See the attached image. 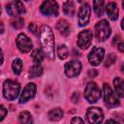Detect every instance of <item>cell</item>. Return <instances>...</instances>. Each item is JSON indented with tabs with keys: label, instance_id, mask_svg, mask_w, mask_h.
Wrapping results in <instances>:
<instances>
[{
	"label": "cell",
	"instance_id": "cell-1",
	"mask_svg": "<svg viewBox=\"0 0 124 124\" xmlns=\"http://www.w3.org/2000/svg\"><path fill=\"white\" fill-rule=\"evenodd\" d=\"M40 42L44 53L50 59L54 58V35L48 25H43L40 30Z\"/></svg>",
	"mask_w": 124,
	"mask_h": 124
},
{
	"label": "cell",
	"instance_id": "cell-2",
	"mask_svg": "<svg viewBox=\"0 0 124 124\" xmlns=\"http://www.w3.org/2000/svg\"><path fill=\"white\" fill-rule=\"evenodd\" d=\"M20 91V85L18 82L12 80V79H7L5 80L3 84V95L7 100H15Z\"/></svg>",
	"mask_w": 124,
	"mask_h": 124
},
{
	"label": "cell",
	"instance_id": "cell-3",
	"mask_svg": "<svg viewBox=\"0 0 124 124\" xmlns=\"http://www.w3.org/2000/svg\"><path fill=\"white\" fill-rule=\"evenodd\" d=\"M95 35L98 41L104 42L110 35V27L107 20L102 19L98 21L95 25Z\"/></svg>",
	"mask_w": 124,
	"mask_h": 124
},
{
	"label": "cell",
	"instance_id": "cell-4",
	"mask_svg": "<svg viewBox=\"0 0 124 124\" xmlns=\"http://www.w3.org/2000/svg\"><path fill=\"white\" fill-rule=\"evenodd\" d=\"M84 97L91 104L96 103L101 98V90L95 82L90 81L87 83L84 90Z\"/></svg>",
	"mask_w": 124,
	"mask_h": 124
},
{
	"label": "cell",
	"instance_id": "cell-5",
	"mask_svg": "<svg viewBox=\"0 0 124 124\" xmlns=\"http://www.w3.org/2000/svg\"><path fill=\"white\" fill-rule=\"evenodd\" d=\"M103 93H104L105 102L108 107H117V106H119L120 102H119V99L117 97V94L114 93L112 91V89L108 84H104Z\"/></svg>",
	"mask_w": 124,
	"mask_h": 124
},
{
	"label": "cell",
	"instance_id": "cell-6",
	"mask_svg": "<svg viewBox=\"0 0 124 124\" xmlns=\"http://www.w3.org/2000/svg\"><path fill=\"white\" fill-rule=\"evenodd\" d=\"M40 10L42 14L46 16H54L58 15V4L55 0H46L41 5Z\"/></svg>",
	"mask_w": 124,
	"mask_h": 124
},
{
	"label": "cell",
	"instance_id": "cell-7",
	"mask_svg": "<svg viewBox=\"0 0 124 124\" xmlns=\"http://www.w3.org/2000/svg\"><path fill=\"white\" fill-rule=\"evenodd\" d=\"M7 13L12 16H18L25 13V9L23 6V3L20 0H15L11 3H9L6 7Z\"/></svg>",
	"mask_w": 124,
	"mask_h": 124
},
{
	"label": "cell",
	"instance_id": "cell-8",
	"mask_svg": "<svg viewBox=\"0 0 124 124\" xmlns=\"http://www.w3.org/2000/svg\"><path fill=\"white\" fill-rule=\"evenodd\" d=\"M86 117H87V120L89 123H93V124L101 123L103 121V118H104V113H103L101 108H96V107H92V108H89L87 109Z\"/></svg>",
	"mask_w": 124,
	"mask_h": 124
},
{
	"label": "cell",
	"instance_id": "cell-9",
	"mask_svg": "<svg viewBox=\"0 0 124 124\" xmlns=\"http://www.w3.org/2000/svg\"><path fill=\"white\" fill-rule=\"evenodd\" d=\"M92 42V32L90 30H83L78 36L77 44L81 49H86L90 46Z\"/></svg>",
	"mask_w": 124,
	"mask_h": 124
},
{
	"label": "cell",
	"instance_id": "cell-10",
	"mask_svg": "<svg viewBox=\"0 0 124 124\" xmlns=\"http://www.w3.org/2000/svg\"><path fill=\"white\" fill-rule=\"evenodd\" d=\"M16 46H17V48L23 52V53H26V52H29L32 48V42L31 40L23 33L19 34L16 40Z\"/></svg>",
	"mask_w": 124,
	"mask_h": 124
},
{
	"label": "cell",
	"instance_id": "cell-11",
	"mask_svg": "<svg viewBox=\"0 0 124 124\" xmlns=\"http://www.w3.org/2000/svg\"><path fill=\"white\" fill-rule=\"evenodd\" d=\"M104 54H105V49L103 47L94 46L88 55V60L90 62V64L93 66L100 65V63L102 62V60L104 58Z\"/></svg>",
	"mask_w": 124,
	"mask_h": 124
},
{
	"label": "cell",
	"instance_id": "cell-12",
	"mask_svg": "<svg viewBox=\"0 0 124 124\" xmlns=\"http://www.w3.org/2000/svg\"><path fill=\"white\" fill-rule=\"evenodd\" d=\"M80 70H81V64L77 60H72L70 62H67L65 65V74L68 78H75L78 76Z\"/></svg>",
	"mask_w": 124,
	"mask_h": 124
},
{
	"label": "cell",
	"instance_id": "cell-13",
	"mask_svg": "<svg viewBox=\"0 0 124 124\" xmlns=\"http://www.w3.org/2000/svg\"><path fill=\"white\" fill-rule=\"evenodd\" d=\"M90 14H91L90 6L87 3L82 4L81 7L79 8L78 14V24L80 26H84L88 23L89 18H90Z\"/></svg>",
	"mask_w": 124,
	"mask_h": 124
},
{
	"label": "cell",
	"instance_id": "cell-14",
	"mask_svg": "<svg viewBox=\"0 0 124 124\" xmlns=\"http://www.w3.org/2000/svg\"><path fill=\"white\" fill-rule=\"evenodd\" d=\"M35 93H36V85H35V83H28L24 87V89H23V91H22V93L20 95L19 104L26 103L28 100L32 99L35 96Z\"/></svg>",
	"mask_w": 124,
	"mask_h": 124
},
{
	"label": "cell",
	"instance_id": "cell-15",
	"mask_svg": "<svg viewBox=\"0 0 124 124\" xmlns=\"http://www.w3.org/2000/svg\"><path fill=\"white\" fill-rule=\"evenodd\" d=\"M106 12H107V15H108V16L110 20H116L117 19V17H118V9H117V6H116L115 3H113V2L108 3L107 5Z\"/></svg>",
	"mask_w": 124,
	"mask_h": 124
},
{
	"label": "cell",
	"instance_id": "cell-16",
	"mask_svg": "<svg viewBox=\"0 0 124 124\" xmlns=\"http://www.w3.org/2000/svg\"><path fill=\"white\" fill-rule=\"evenodd\" d=\"M56 29L59 31L60 34L63 36H67L70 33V26L69 23L65 19H60L56 24Z\"/></svg>",
	"mask_w": 124,
	"mask_h": 124
},
{
	"label": "cell",
	"instance_id": "cell-17",
	"mask_svg": "<svg viewBox=\"0 0 124 124\" xmlns=\"http://www.w3.org/2000/svg\"><path fill=\"white\" fill-rule=\"evenodd\" d=\"M113 84H114V88H115V91L117 93V95L119 97H123L124 96V83H123V80L122 78H115L114 80H113Z\"/></svg>",
	"mask_w": 124,
	"mask_h": 124
},
{
	"label": "cell",
	"instance_id": "cell-18",
	"mask_svg": "<svg viewBox=\"0 0 124 124\" xmlns=\"http://www.w3.org/2000/svg\"><path fill=\"white\" fill-rule=\"evenodd\" d=\"M48 118L52 121H57V120H60L63 116V110L59 108H53L51 110H49L48 112Z\"/></svg>",
	"mask_w": 124,
	"mask_h": 124
},
{
	"label": "cell",
	"instance_id": "cell-19",
	"mask_svg": "<svg viewBox=\"0 0 124 124\" xmlns=\"http://www.w3.org/2000/svg\"><path fill=\"white\" fill-rule=\"evenodd\" d=\"M93 8H94V12H95L97 16H103V13H104V0H94Z\"/></svg>",
	"mask_w": 124,
	"mask_h": 124
},
{
	"label": "cell",
	"instance_id": "cell-20",
	"mask_svg": "<svg viewBox=\"0 0 124 124\" xmlns=\"http://www.w3.org/2000/svg\"><path fill=\"white\" fill-rule=\"evenodd\" d=\"M63 12L69 16H74L75 14V4L73 1H67L63 5Z\"/></svg>",
	"mask_w": 124,
	"mask_h": 124
},
{
	"label": "cell",
	"instance_id": "cell-21",
	"mask_svg": "<svg viewBox=\"0 0 124 124\" xmlns=\"http://www.w3.org/2000/svg\"><path fill=\"white\" fill-rule=\"evenodd\" d=\"M42 74H43V68L39 64H36V65L32 66L30 68V70H29V75H30L31 78L40 77Z\"/></svg>",
	"mask_w": 124,
	"mask_h": 124
},
{
	"label": "cell",
	"instance_id": "cell-22",
	"mask_svg": "<svg viewBox=\"0 0 124 124\" xmlns=\"http://www.w3.org/2000/svg\"><path fill=\"white\" fill-rule=\"evenodd\" d=\"M18 119L21 123H32V115L29 111H22L18 115Z\"/></svg>",
	"mask_w": 124,
	"mask_h": 124
},
{
	"label": "cell",
	"instance_id": "cell-23",
	"mask_svg": "<svg viewBox=\"0 0 124 124\" xmlns=\"http://www.w3.org/2000/svg\"><path fill=\"white\" fill-rule=\"evenodd\" d=\"M12 67H13V71L16 75H19L21 73V70H22V61L19 59V58H16L13 61V64H12Z\"/></svg>",
	"mask_w": 124,
	"mask_h": 124
},
{
	"label": "cell",
	"instance_id": "cell-24",
	"mask_svg": "<svg viewBox=\"0 0 124 124\" xmlns=\"http://www.w3.org/2000/svg\"><path fill=\"white\" fill-rule=\"evenodd\" d=\"M57 54L59 56L60 59H65L68 57L69 55V50H68V47L65 46V45H60L57 48Z\"/></svg>",
	"mask_w": 124,
	"mask_h": 124
},
{
	"label": "cell",
	"instance_id": "cell-25",
	"mask_svg": "<svg viewBox=\"0 0 124 124\" xmlns=\"http://www.w3.org/2000/svg\"><path fill=\"white\" fill-rule=\"evenodd\" d=\"M31 56H32V59L34 60V62H36L37 64L41 63L44 60V55H43V53L40 49H35L31 53Z\"/></svg>",
	"mask_w": 124,
	"mask_h": 124
},
{
	"label": "cell",
	"instance_id": "cell-26",
	"mask_svg": "<svg viewBox=\"0 0 124 124\" xmlns=\"http://www.w3.org/2000/svg\"><path fill=\"white\" fill-rule=\"evenodd\" d=\"M12 23V26L16 29H19V28H22L23 25H24V20L22 17H19V16H15V18L11 21Z\"/></svg>",
	"mask_w": 124,
	"mask_h": 124
},
{
	"label": "cell",
	"instance_id": "cell-27",
	"mask_svg": "<svg viewBox=\"0 0 124 124\" xmlns=\"http://www.w3.org/2000/svg\"><path fill=\"white\" fill-rule=\"evenodd\" d=\"M115 59H116L115 55H114L113 53H109V54L108 55L107 59H106V62H105V66H106V67H108V66H110L111 64H113V63L115 62Z\"/></svg>",
	"mask_w": 124,
	"mask_h": 124
},
{
	"label": "cell",
	"instance_id": "cell-28",
	"mask_svg": "<svg viewBox=\"0 0 124 124\" xmlns=\"http://www.w3.org/2000/svg\"><path fill=\"white\" fill-rule=\"evenodd\" d=\"M6 114H7V109L5 108V107L0 105V121H2L5 118Z\"/></svg>",
	"mask_w": 124,
	"mask_h": 124
},
{
	"label": "cell",
	"instance_id": "cell-29",
	"mask_svg": "<svg viewBox=\"0 0 124 124\" xmlns=\"http://www.w3.org/2000/svg\"><path fill=\"white\" fill-rule=\"evenodd\" d=\"M29 30H30L33 34L37 35V25H36L34 22H31V23L29 24Z\"/></svg>",
	"mask_w": 124,
	"mask_h": 124
},
{
	"label": "cell",
	"instance_id": "cell-30",
	"mask_svg": "<svg viewBox=\"0 0 124 124\" xmlns=\"http://www.w3.org/2000/svg\"><path fill=\"white\" fill-rule=\"evenodd\" d=\"M121 42V39H120V36H115L114 38H113V41H112V45L113 46H117L119 43Z\"/></svg>",
	"mask_w": 124,
	"mask_h": 124
},
{
	"label": "cell",
	"instance_id": "cell-31",
	"mask_svg": "<svg viewBox=\"0 0 124 124\" xmlns=\"http://www.w3.org/2000/svg\"><path fill=\"white\" fill-rule=\"evenodd\" d=\"M71 123H83V120L79 117H74L71 119Z\"/></svg>",
	"mask_w": 124,
	"mask_h": 124
},
{
	"label": "cell",
	"instance_id": "cell-32",
	"mask_svg": "<svg viewBox=\"0 0 124 124\" xmlns=\"http://www.w3.org/2000/svg\"><path fill=\"white\" fill-rule=\"evenodd\" d=\"M88 75H89L90 78H94V77H96V75H97V71H96V70H89Z\"/></svg>",
	"mask_w": 124,
	"mask_h": 124
},
{
	"label": "cell",
	"instance_id": "cell-33",
	"mask_svg": "<svg viewBox=\"0 0 124 124\" xmlns=\"http://www.w3.org/2000/svg\"><path fill=\"white\" fill-rule=\"evenodd\" d=\"M78 97H79V95H78V93H77V92H75V94H74V96L72 97V100H73V102L74 103H76L78 100Z\"/></svg>",
	"mask_w": 124,
	"mask_h": 124
},
{
	"label": "cell",
	"instance_id": "cell-34",
	"mask_svg": "<svg viewBox=\"0 0 124 124\" xmlns=\"http://www.w3.org/2000/svg\"><path fill=\"white\" fill-rule=\"evenodd\" d=\"M118 49H119V51H121V52L124 51V44H123V42H120V43L118 44Z\"/></svg>",
	"mask_w": 124,
	"mask_h": 124
},
{
	"label": "cell",
	"instance_id": "cell-35",
	"mask_svg": "<svg viewBox=\"0 0 124 124\" xmlns=\"http://www.w3.org/2000/svg\"><path fill=\"white\" fill-rule=\"evenodd\" d=\"M4 32V25L2 22H0V34H2Z\"/></svg>",
	"mask_w": 124,
	"mask_h": 124
},
{
	"label": "cell",
	"instance_id": "cell-36",
	"mask_svg": "<svg viewBox=\"0 0 124 124\" xmlns=\"http://www.w3.org/2000/svg\"><path fill=\"white\" fill-rule=\"evenodd\" d=\"M3 63V54H2V50L0 48V65Z\"/></svg>",
	"mask_w": 124,
	"mask_h": 124
},
{
	"label": "cell",
	"instance_id": "cell-37",
	"mask_svg": "<svg viewBox=\"0 0 124 124\" xmlns=\"http://www.w3.org/2000/svg\"><path fill=\"white\" fill-rule=\"evenodd\" d=\"M78 2H81V1H82V0H78Z\"/></svg>",
	"mask_w": 124,
	"mask_h": 124
},
{
	"label": "cell",
	"instance_id": "cell-38",
	"mask_svg": "<svg viewBox=\"0 0 124 124\" xmlns=\"http://www.w3.org/2000/svg\"><path fill=\"white\" fill-rule=\"evenodd\" d=\"M0 13H1V7H0Z\"/></svg>",
	"mask_w": 124,
	"mask_h": 124
},
{
	"label": "cell",
	"instance_id": "cell-39",
	"mask_svg": "<svg viewBox=\"0 0 124 124\" xmlns=\"http://www.w3.org/2000/svg\"><path fill=\"white\" fill-rule=\"evenodd\" d=\"M26 1H29V0H26Z\"/></svg>",
	"mask_w": 124,
	"mask_h": 124
}]
</instances>
